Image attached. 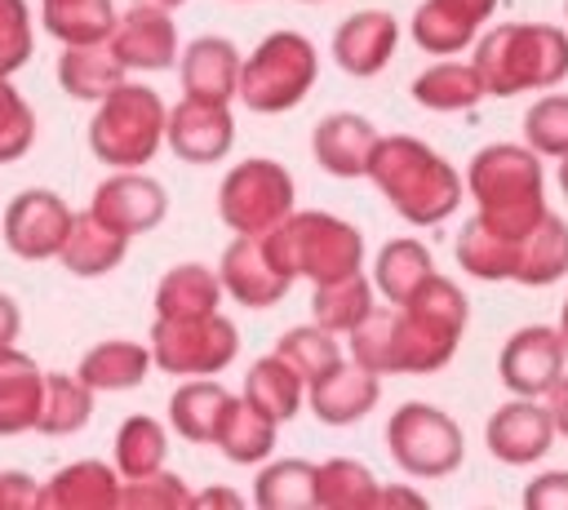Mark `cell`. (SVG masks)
Instances as JSON below:
<instances>
[{
  "label": "cell",
  "instance_id": "cell-1",
  "mask_svg": "<svg viewBox=\"0 0 568 510\" xmlns=\"http://www.w3.org/2000/svg\"><path fill=\"white\" fill-rule=\"evenodd\" d=\"M470 324V302L448 275H430L408 302L373 306L346 337H351V359L373 368L377 377H422L439 373L453 355L457 341Z\"/></svg>",
  "mask_w": 568,
  "mask_h": 510
},
{
  "label": "cell",
  "instance_id": "cell-2",
  "mask_svg": "<svg viewBox=\"0 0 568 510\" xmlns=\"http://www.w3.org/2000/svg\"><path fill=\"white\" fill-rule=\"evenodd\" d=\"M368 177L382 200L413 226H439L462 204V173L422 137L390 133L368 160Z\"/></svg>",
  "mask_w": 568,
  "mask_h": 510
},
{
  "label": "cell",
  "instance_id": "cell-3",
  "mask_svg": "<svg viewBox=\"0 0 568 510\" xmlns=\"http://www.w3.org/2000/svg\"><path fill=\"white\" fill-rule=\"evenodd\" d=\"M470 62L488 98L555 89L568 80V31L555 22H497L475 40Z\"/></svg>",
  "mask_w": 568,
  "mask_h": 510
},
{
  "label": "cell",
  "instance_id": "cell-4",
  "mask_svg": "<svg viewBox=\"0 0 568 510\" xmlns=\"http://www.w3.org/2000/svg\"><path fill=\"white\" fill-rule=\"evenodd\" d=\"M466 195L479 204V213L510 231L528 235L550 208H546V173L541 155L524 142H488L466 164Z\"/></svg>",
  "mask_w": 568,
  "mask_h": 510
},
{
  "label": "cell",
  "instance_id": "cell-5",
  "mask_svg": "<svg viewBox=\"0 0 568 510\" xmlns=\"http://www.w3.org/2000/svg\"><path fill=\"white\" fill-rule=\"evenodd\" d=\"M164 124L169 106L160 102V93L151 84L124 80L98 102L89 120V151L111 169H142L146 160H155L164 142Z\"/></svg>",
  "mask_w": 568,
  "mask_h": 510
},
{
  "label": "cell",
  "instance_id": "cell-6",
  "mask_svg": "<svg viewBox=\"0 0 568 510\" xmlns=\"http://www.w3.org/2000/svg\"><path fill=\"white\" fill-rule=\"evenodd\" d=\"M320 75V53L302 31H271L240 67V89L235 98L253 115H280L293 111Z\"/></svg>",
  "mask_w": 568,
  "mask_h": 510
},
{
  "label": "cell",
  "instance_id": "cell-7",
  "mask_svg": "<svg viewBox=\"0 0 568 510\" xmlns=\"http://www.w3.org/2000/svg\"><path fill=\"white\" fill-rule=\"evenodd\" d=\"M266 235H271L280 262L293 275H306L311 284L342 279V275H355L364 266V235L351 222L320 213V208H306V213L293 208Z\"/></svg>",
  "mask_w": 568,
  "mask_h": 510
},
{
  "label": "cell",
  "instance_id": "cell-8",
  "mask_svg": "<svg viewBox=\"0 0 568 510\" xmlns=\"http://www.w3.org/2000/svg\"><path fill=\"white\" fill-rule=\"evenodd\" d=\"M386 452L413 479H444L466 461V439L444 408L408 399L386 421Z\"/></svg>",
  "mask_w": 568,
  "mask_h": 510
},
{
  "label": "cell",
  "instance_id": "cell-9",
  "mask_svg": "<svg viewBox=\"0 0 568 510\" xmlns=\"http://www.w3.org/2000/svg\"><path fill=\"white\" fill-rule=\"evenodd\" d=\"M240 355V333L226 315H191V319H160L151 324V359L160 373L173 377H213L231 368Z\"/></svg>",
  "mask_w": 568,
  "mask_h": 510
},
{
  "label": "cell",
  "instance_id": "cell-10",
  "mask_svg": "<svg viewBox=\"0 0 568 510\" xmlns=\"http://www.w3.org/2000/svg\"><path fill=\"white\" fill-rule=\"evenodd\" d=\"M293 173L275 160H240L222 186H217V217L235 231V235H257L271 231L275 222H284L293 213Z\"/></svg>",
  "mask_w": 568,
  "mask_h": 510
},
{
  "label": "cell",
  "instance_id": "cell-11",
  "mask_svg": "<svg viewBox=\"0 0 568 510\" xmlns=\"http://www.w3.org/2000/svg\"><path fill=\"white\" fill-rule=\"evenodd\" d=\"M217 275H222V288L226 297H235L240 306L248 310H266L275 302H284V293L293 288V271L280 262L275 244L266 231L257 235H235L226 248H222V262H217Z\"/></svg>",
  "mask_w": 568,
  "mask_h": 510
},
{
  "label": "cell",
  "instance_id": "cell-12",
  "mask_svg": "<svg viewBox=\"0 0 568 510\" xmlns=\"http://www.w3.org/2000/svg\"><path fill=\"white\" fill-rule=\"evenodd\" d=\"M71 217L75 213H71V204L62 195H53L44 186H31V191L13 195L9 208H4V222H0L4 248L13 257H22V262L58 257V248H62V239L71 231Z\"/></svg>",
  "mask_w": 568,
  "mask_h": 510
},
{
  "label": "cell",
  "instance_id": "cell-13",
  "mask_svg": "<svg viewBox=\"0 0 568 510\" xmlns=\"http://www.w3.org/2000/svg\"><path fill=\"white\" fill-rule=\"evenodd\" d=\"M564 364H568V346H564L559 328L528 324V328H519V333L506 337V346L497 355V377H501V386L510 395L541 399L564 377Z\"/></svg>",
  "mask_w": 568,
  "mask_h": 510
},
{
  "label": "cell",
  "instance_id": "cell-14",
  "mask_svg": "<svg viewBox=\"0 0 568 510\" xmlns=\"http://www.w3.org/2000/svg\"><path fill=\"white\" fill-rule=\"evenodd\" d=\"M164 142L186 164H217V160H226V151L235 146L231 106L226 102H209V98H182L178 106H169Z\"/></svg>",
  "mask_w": 568,
  "mask_h": 510
},
{
  "label": "cell",
  "instance_id": "cell-15",
  "mask_svg": "<svg viewBox=\"0 0 568 510\" xmlns=\"http://www.w3.org/2000/svg\"><path fill=\"white\" fill-rule=\"evenodd\" d=\"M89 208H93L106 226H115V231H124V235L133 239V235H146V231H155V226L164 222L169 195H164V186H160L155 177H146V173H138V169H120V173H111L106 182H98Z\"/></svg>",
  "mask_w": 568,
  "mask_h": 510
},
{
  "label": "cell",
  "instance_id": "cell-16",
  "mask_svg": "<svg viewBox=\"0 0 568 510\" xmlns=\"http://www.w3.org/2000/svg\"><path fill=\"white\" fill-rule=\"evenodd\" d=\"M484 443L488 452L501 461V466H532L550 452L555 443V421H550V408L528 399V395H515L510 404H501L488 426H484Z\"/></svg>",
  "mask_w": 568,
  "mask_h": 510
},
{
  "label": "cell",
  "instance_id": "cell-17",
  "mask_svg": "<svg viewBox=\"0 0 568 510\" xmlns=\"http://www.w3.org/2000/svg\"><path fill=\"white\" fill-rule=\"evenodd\" d=\"M106 44L129 71H169L178 62V27L169 9H155V4H129L115 18V31Z\"/></svg>",
  "mask_w": 568,
  "mask_h": 510
},
{
  "label": "cell",
  "instance_id": "cell-18",
  "mask_svg": "<svg viewBox=\"0 0 568 510\" xmlns=\"http://www.w3.org/2000/svg\"><path fill=\"white\" fill-rule=\"evenodd\" d=\"M497 13V0H422L408 35L426 53H462L479 40V27Z\"/></svg>",
  "mask_w": 568,
  "mask_h": 510
},
{
  "label": "cell",
  "instance_id": "cell-19",
  "mask_svg": "<svg viewBox=\"0 0 568 510\" xmlns=\"http://www.w3.org/2000/svg\"><path fill=\"white\" fill-rule=\"evenodd\" d=\"M377 395H382L377 373L355 364V359L351 364L342 359L337 368H328L324 377H315L306 386V408L324 426H351V421H359V417H368L377 408Z\"/></svg>",
  "mask_w": 568,
  "mask_h": 510
},
{
  "label": "cell",
  "instance_id": "cell-20",
  "mask_svg": "<svg viewBox=\"0 0 568 510\" xmlns=\"http://www.w3.org/2000/svg\"><path fill=\"white\" fill-rule=\"evenodd\" d=\"M377 142H382V133L373 129V120H364L355 111H333L315 124L311 155L333 177H368V160H373Z\"/></svg>",
  "mask_w": 568,
  "mask_h": 510
},
{
  "label": "cell",
  "instance_id": "cell-21",
  "mask_svg": "<svg viewBox=\"0 0 568 510\" xmlns=\"http://www.w3.org/2000/svg\"><path fill=\"white\" fill-rule=\"evenodd\" d=\"M395 44H399V22L386 9H359L333 31V62L346 75L368 80L390 62Z\"/></svg>",
  "mask_w": 568,
  "mask_h": 510
},
{
  "label": "cell",
  "instance_id": "cell-22",
  "mask_svg": "<svg viewBox=\"0 0 568 510\" xmlns=\"http://www.w3.org/2000/svg\"><path fill=\"white\" fill-rule=\"evenodd\" d=\"M240 49L226 35H200L182 49L178 58V75L186 98H209V102H231L240 89Z\"/></svg>",
  "mask_w": 568,
  "mask_h": 510
},
{
  "label": "cell",
  "instance_id": "cell-23",
  "mask_svg": "<svg viewBox=\"0 0 568 510\" xmlns=\"http://www.w3.org/2000/svg\"><path fill=\"white\" fill-rule=\"evenodd\" d=\"M120 470L106 461H71L49 483H40V510H111L120 506Z\"/></svg>",
  "mask_w": 568,
  "mask_h": 510
},
{
  "label": "cell",
  "instance_id": "cell-24",
  "mask_svg": "<svg viewBox=\"0 0 568 510\" xmlns=\"http://www.w3.org/2000/svg\"><path fill=\"white\" fill-rule=\"evenodd\" d=\"M124 253H129V235L115 231V226H106L93 208H84V213L71 217V231H67V239H62V248H58L62 266H67L71 275H80V279L111 275V271L124 262Z\"/></svg>",
  "mask_w": 568,
  "mask_h": 510
},
{
  "label": "cell",
  "instance_id": "cell-25",
  "mask_svg": "<svg viewBox=\"0 0 568 510\" xmlns=\"http://www.w3.org/2000/svg\"><path fill=\"white\" fill-rule=\"evenodd\" d=\"M231 390L217 377H186L173 395H169V426L186 439V443H213L222 430V417L231 408Z\"/></svg>",
  "mask_w": 568,
  "mask_h": 510
},
{
  "label": "cell",
  "instance_id": "cell-26",
  "mask_svg": "<svg viewBox=\"0 0 568 510\" xmlns=\"http://www.w3.org/2000/svg\"><path fill=\"white\" fill-rule=\"evenodd\" d=\"M44 399V373L31 355L4 346L0 350V435H27L36 430Z\"/></svg>",
  "mask_w": 568,
  "mask_h": 510
},
{
  "label": "cell",
  "instance_id": "cell-27",
  "mask_svg": "<svg viewBox=\"0 0 568 510\" xmlns=\"http://www.w3.org/2000/svg\"><path fill=\"white\" fill-rule=\"evenodd\" d=\"M124 62L115 58V49L106 40L98 44H67L58 58V84L75 98V102H102L111 89L124 84Z\"/></svg>",
  "mask_w": 568,
  "mask_h": 510
},
{
  "label": "cell",
  "instance_id": "cell-28",
  "mask_svg": "<svg viewBox=\"0 0 568 510\" xmlns=\"http://www.w3.org/2000/svg\"><path fill=\"white\" fill-rule=\"evenodd\" d=\"M151 346L142 341H129V337H111V341H98L80 355L75 364V377L93 390H133L146 381L151 373Z\"/></svg>",
  "mask_w": 568,
  "mask_h": 510
},
{
  "label": "cell",
  "instance_id": "cell-29",
  "mask_svg": "<svg viewBox=\"0 0 568 510\" xmlns=\"http://www.w3.org/2000/svg\"><path fill=\"white\" fill-rule=\"evenodd\" d=\"M515 257H519V235L493 226L484 213H475V217L462 222V235H457V262H462L466 275L488 279V284L510 279V275H515Z\"/></svg>",
  "mask_w": 568,
  "mask_h": 510
},
{
  "label": "cell",
  "instance_id": "cell-30",
  "mask_svg": "<svg viewBox=\"0 0 568 510\" xmlns=\"http://www.w3.org/2000/svg\"><path fill=\"white\" fill-rule=\"evenodd\" d=\"M222 275L200 266V262H182L173 271L160 275L155 284V315L160 319H191V315H213L222 306Z\"/></svg>",
  "mask_w": 568,
  "mask_h": 510
},
{
  "label": "cell",
  "instance_id": "cell-31",
  "mask_svg": "<svg viewBox=\"0 0 568 510\" xmlns=\"http://www.w3.org/2000/svg\"><path fill=\"white\" fill-rule=\"evenodd\" d=\"M568 275V222L546 213L528 235H519V257H515V284L524 288H546Z\"/></svg>",
  "mask_w": 568,
  "mask_h": 510
},
{
  "label": "cell",
  "instance_id": "cell-32",
  "mask_svg": "<svg viewBox=\"0 0 568 510\" xmlns=\"http://www.w3.org/2000/svg\"><path fill=\"white\" fill-rule=\"evenodd\" d=\"M275 435H280V421L266 417L257 404H248V399L240 395V399H231V408H226L222 430H217L213 443L222 448L226 461H235V466H257V461H266V457L275 452Z\"/></svg>",
  "mask_w": 568,
  "mask_h": 510
},
{
  "label": "cell",
  "instance_id": "cell-33",
  "mask_svg": "<svg viewBox=\"0 0 568 510\" xmlns=\"http://www.w3.org/2000/svg\"><path fill=\"white\" fill-rule=\"evenodd\" d=\"M484 98H488V93H484V80H479V71H475V62H453V58H444V62L426 67V71L413 80V102L426 106V111H439V115H448V111H470V106H479Z\"/></svg>",
  "mask_w": 568,
  "mask_h": 510
},
{
  "label": "cell",
  "instance_id": "cell-34",
  "mask_svg": "<svg viewBox=\"0 0 568 510\" xmlns=\"http://www.w3.org/2000/svg\"><path fill=\"white\" fill-rule=\"evenodd\" d=\"M244 399L257 404L266 417H275V421L284 426V421H293V417L302 412L306 381L271 350V355H262V359L248 364V373H244Z\"/></svg>",
  "mask_w": 568,
  "mask_h": 510
},
{
  "label": "cell",
  "instance_id": "cell-35",
  "mask_svg": "<svg viewBox=\"0 0 568 510\" xmlns=\"http://www.w3.org/2000/svg\"><path fill=\"white\" fill-rule=\"evenodd\" d=\"M435 275V257L426 244L417 239H390L382 244L377 262H373V288L386 297V302H408L426 279Z\"/></svg>",
  "mask_w": 568,
  "mask_h": 510
},
{
  "label": "cell",
  "instance_id": "cell-36",
  "mask_svg": "<svg viewBox=\"0 0 568 510\" xmlns=\"http://www.w3.org/2000/svg\"><path fill=\"white\" fill-rule=\"evenodd\" d=\"M93 386H84L75 373H49L44 377V399H40V417L36 430L40 435H75L89 426L93 417Z\"/></svg>",
  "mask_w": 568,
  "mask_h": 510
},
{
  "label": "cell",
  "instance_id": "cell-37",
  "mask_svg": "<svg viewBox=\"0 0 568 510\" xmlns=\"http://www.w3.org/2000/svg\"><path fill=\"white\" fill-rule=\"evenodd\" d=\"M115 4L111 0H53L40 4V22L62 44H98L115 31Z\"/></svg>",
  "mask_w": 568,
  "mask_h": 510
},
{
  "label": "cell",
  "instance_id": "cell-38",
  "mask_svg": "<svg viewBox=\"0 0 568 510\" xmlns=\"http://www.w3.org/2000/svg\"><path fill=\"white\" fill-rule=\"evenodd\" d=\"M373 293L377 288H373V279L364 271L342 275V279H324L311 293V315H315V324H324L333 333H351L373 310Z\"/></svg>",
  "mask_w": 568,
  "mask_h": 510
},
{
  "label": "cell",
  "instance_id": "cell-39",
  "mask_svg": "<svg viewBox=\"0 0 568 510\" xmlns=\"http://www.w3.org/2000/svg\"><path fill=\"white\" fill-rule=\"evenodd\" d=\"M315 506L324 510H368L377 506V479L355 457H328L315 466Z\"/></svg>",
  "mask_w": 568,
  "mask_h": 510
},
{
  "label": "cell",
  "instance_id": "cell-40",
  "mask_svg": "<svg viewBox=\"0 0 568 510\" xmlns=\"http://www.w3.org/2000/svg\"><path fill=\"white\" fill-rule=\"evenodd\" d=\"M253 501L262 510H311L315 506V466L302 457L262 466V475L253 479Z\"/></svg>",
  "mask_w": 568,
  "mask_h": 510
},
{
  "label": "cell",
  "instance_id": "cell-41",
  "mask_svg": "<svg viewBox=\"0 0 568 510\" xmlns=\"http://www.w3.org/2000/svg\"><path fill=\"white\" fill-rule=\"evenodd\" d=\"M164 457H169V435L155 417L133 412V417L120 421V430H115V470H120V479L151 475V470L164 466Z\"/></svg>",
  "mask_w": 568,
  "mask_h": 510
},
{
  "label": "cell",
  "instance_id": "cell-42",
  "mask_svg": "<svg viewBox=\"0 0 568 510\" xmlns=\"http://www.w3.org/2000/svg\"><path fill=\"white\" fill-rule=\"evenodd\" d=\"M275 355L311 386L315 377H324L328 368L342 364V346H337V333L324 328V324H297L288 328L280 341H275Z\"/></svg>",
  "mask_w": 568,
  "mask_h": 510
},
{
  "label": "cell",
  "instance_id": "cell-43",
  "mask_svg": "<svg viewBox=\"0 0 568 510\" xmlns=\"http://www.w3.org/2000/svg\"><path fill=\"white\" fill-rule=\"evenodd\" d=\"M524 142L537 155H568V93H546L524 111Z\"/></svg>",
  "mask_w": 568,
  "mask_h": 510
},
{
  "label": "cell",
  "instance_id": "cell-44",
  "mask_svg": "<svg viewBox=\"0 0 568 510\" xmlns=\"http://www.w3.org/2000/svg\"><path fill=\"white\" fill-rule=\"evenodd\" d=\"M120 506H129V510H186V506H195V492L186 488L182 475L160 466L151 475L124 479L120 483Z\"/></svg>",
  "mask_w": 568,
  "mask_h": 510
},
{
  "label": "cell",
  "instance_id": "cell-45",
  "mask_svg": "<svg viewBox=\"0 0 568 510\" xmlns=\"http://www.w3.org/2000/svg\"><path fill=\"white\" fill-rule=\"evenodd\" d=\"M31 142H36V111L9 84V75H0V164L22 160L31 151Z\"/></svg>",
  "mask_w": 568,
  "mask_h": 510
},
{
  "label": "cell",
  "instance_id": "cell-46",
  "mask_svg": "<svg viewBox=\"0 0 568 510\" xmlns=\"http://www.w3.org/2000/svg\"><path fill=\"white\" fill-rule=\"evenodd\" d=\"M31 13L27 0H0V75L31 62Z\"/></svg>",
  "mask_w": 568,
  "mask_h": 510
},
{
  "label": "cell",
  "instance_id": "cell-47",
  "mask_svg": "<svg viewBox=\"0 0 568 510\" xmlns=\"http://www.w3.org/2000/svg\"><path fill=\"white\" fill-rule=\"evenodd\" d=\"M528 510H568V470H546L524 488Z\"/></svg>",
  "mask_w": 568,
  "mask_h": 510
},
{
  "label": "cell",
  "instance_id": "cell-48",
  "mask_svg": "<svg viewBox=\"0 0 568 510\" xmlns=\"http://www.w3.org/2000/svg\"><path fill=\"white\" fill-rule=\"evenodd\" d=\"M40 483L22 470H0V510H36Z\"/></svg>",
  "mask_w": 568,
  "mask_h": 510
},
{
  "label": "cell",
  "instance_id": "cell-49",
  "mask_svg": "<svg viewBox=\"0 0 568 510\" xmlns=\"http://www.w3.org/2000/svg\"><path fill=\"white\" fill-rule=\"evenodd\" d=\"M546 408H550V421H555V435L568 439V373L546 390Z\"/></svg>",
  "mask_w": 568,
  "mask_h": 510
},
{
  "label": "cell",
  "instance_id": "cell-50",
  "mask_svg": "<svg viewBox=\"0 0 568 510\" xmlns=\"http://www.w3.org/2000/svg\"><path fill=\"white\" fill-rule=\"evenodd\" d=\"M18 328H22V310H18V302H13L9 293H0V350L13 346Z\"/></svg>",
  "mask_w": 568,
  "mask_h": 510
},
{
  "label": "cell",
  "instance_id": "cell-51",
  "mask_svg": "<svg viewBox=\"0 0 568 510\" xmlns=\"http://www.w3.org/2000/svg\"><path fill=\"white\" fill-rule=\"evenodd\" d=\"M377 506H426V497L408 488H377Z\"/></svg>",
  "mask_w": 568,
  "mask_h": 510
},
{
  "label": "cell",
  "instance_id": "cell-52",
  "mask_svg": "<svg viewBox=\"0 0 568 510\" xmlns=\"http://www.w3.org/2000/svg\"><path fill=\"white\" fill-rule=\"evenodd\" d=\"M195 506H240V497L226 488H209V492H195Z\"/></svg>",
  "mask_w": 568,
  "mask_h": 510
},
{
  "label": "cell",
  "instance_id": "cell-53",
  "mask_svg": "<svg viewBox=\"0 0 568 510\" xmlns=\"http://www.w3.org/2000/svg\"><path fill=\"white\" fill-rule=\"evenodd\" d=\"M133 4H155V9H178V4H186V0H133Z\"/></svg>",
  "mask_w": 568,
  "mask_h": 510
},
{
  "label": "cell",
  "instance_id": "cell-54",
  "mask_svg": "<svg viewBox=\"0 0 568 510\" xmlns=\"http://www.w3.org/2000/svg\"><path fill=\"white\" fill-rule=\"evenodd\" d=\"M559 191H564V195H568V155H564V160H559Z\"/></svg>",
  "mask_w": 568,
  "mask_h": 510
},
{
  "label": "cell",
  "instance_id": "cell-55",
  "mask_svg": "<svg viewBox=\"0 0 568 510\" xmlns=\"http://www.w3.org/2000/svg\"><path fill=\"white\" fill-rule=\"evenodd\" d=\"M559 337H564V346H568V302H564V310H559Z\"/></svg>",
  "mask_w": 568,
  "mask_h": 510
},
{
  "label": "cell",
  "instance_id": "cell-56",
  "mask_svg": "<svg viewBox=\"0 0 568 510\" xmlns=\"http://www.w3.org/2000/svg\"><path fill=\"white\" fill-rule=\"evenodd\" d=\"M564 18H568V0H564Z\"/></svg>",
  "mask_w": 568,
  "mask_h": 510
},
{
  "label": "cell",
  "instance_id": "cell-57",
  "mask_svg": "<svg viewBox=\"0 0 568 510\" xmlns=\"http://www.w3.org/2000/svg\"><path fill=\"white\" fill-rule=\"evenodd\" d=\"M40 4H53V0H40Z\"/></svg>",
  "mask_w": 568,
  "mask_h": 510
},
{
  "label": "cell",
  "instance_id": "cell-58",
  "mask_svg": "<svg viewBox=\"0 0 568 510\" xmlns=\"http://www.w3.org/2000/svg\"><path fill=\"white\" fill-rule=\"evenodd\" d=\"M306 4H315V0H306Z\"/></svg>",
  "mask_w": 568,
  "mask_h": 510
}]
</instances>
